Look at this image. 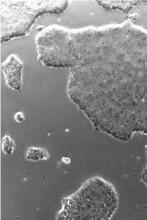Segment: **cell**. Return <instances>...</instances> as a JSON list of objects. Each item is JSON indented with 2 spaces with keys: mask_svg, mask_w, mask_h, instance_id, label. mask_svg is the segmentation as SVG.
<instances>
[{
  "mask_svg": "<svg viewBox=\"0 0 147 220\" xmlns=\"http://www.w3.org/2000/svg\"><path fill=\"white\" fill-rule=\"evenodd\" d=\"M65 202L60 214L63 219L108 220L115 209L117 200L112 186L97 177L87 181Z\"/></svg>",
  "mask_w": 147,
  "mask_h": 220,
  "instance_id": "cell-1",
  "label": "cell"
},
{
  "mask_svg": "<svg viewBox=\"0 0 147 220\" xmlns=\"http://www.w3.org/2000/svg\"><path fill=\"white\" fill-rule=\"evenodd\" d=\"M27 154L28 159L34 160L44 158H47L48 156L47 152L45 150L34 147H30L28 149Z\"/></svg>",
  "mask_w": 147,
  "mask_h": 220,
  "instance_id": "cell-2",
  "label": "cell"
},
{
  "mask_svg": "<svg viewBox=\"0 0 147 220\" xmlns=\"http://www.w3.org/2000/svg\"><path fill=\"white\" fill-rule=\"evenodd\" d=\"M15 145L13 141L7 134L2 139V148L3 151L7 154H10L14 149Z\"/></svg>",
  "mask_w": 147,
  "mask_h": 220,
  "instance_id": "cell-3",
  "label": "cell"
},
{
  "mask_svg": "<svg viewBox=\"0 0 147 220\" xmlns=\"http://www.w3.org/2000/svg\"><path fill=\"white\" fill-rule=\"evenodd\" d=\"M15 118L16 121L19 123L23 122L24 120L23 114L20 112L17 113L15 116Z\"/></svg>",
  "mask_w": 147,
  "mask_h": 220,
  "instance_id": "cell-4",
  "label": "cell"
}]
</instances>
